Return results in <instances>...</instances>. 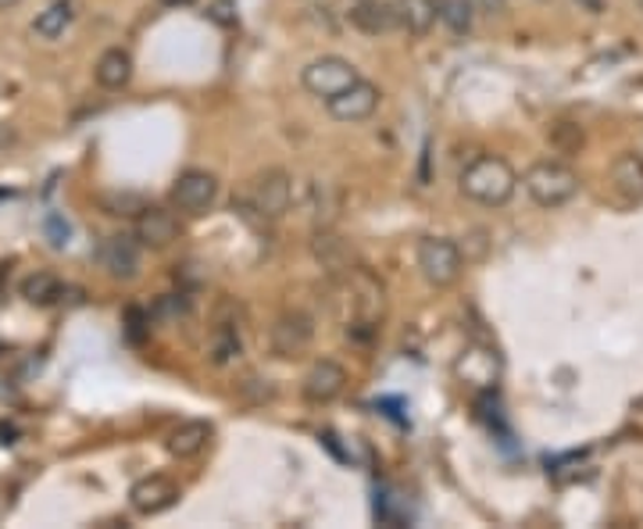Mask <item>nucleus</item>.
Returning <instances> with one entry per match:
<instances>
[{
	"label": "nucleus",
	"instance_id": "nucleus-1",
	"mask_svg": "<svg viewBox=\"0 0 643 529\" xmlns=\"http://www.w3.org/2000/svg\"><path fill=\"white\" fill-rule=\"evenodd\" d=\"M457 187L468 201H476L483 208H500L515 198L518 172L508 161L497 155H479L476 161H468L462 176H457Z\"/></svg>",
	"mask_w": 643,
	"mask_h": 529
},
{
	"label": "nucleus",
	"instance_id": "nucleus-2",
	"mask_svg": "<svg viewBox=\"0 0 643 529\" xmlns=\"http://www.w3.org/2000/svg\"><path fill=\"white\" fill-rule=\"evenodd\" d=\"M523 190L529 193V201L536 208L555 211V208H565L579 193V172L558 158H540L526 169Z\"/></svg>",
	"mask_w": 643,
	"mask_h": 529
},
{
	"label": "nucleus",
	"instance_id": "nucleus-3",
	"mask_svg": "<svg viewBox=\"0 0 643 529\" xmlns=\"http://www.w3.org/2000/svg\"><path fill=\"white\" fill-rule=\"evenodd\" d=\"M415 265H419L422 279H425L429 286H436V290H443V286H454L457 279H462V272H465V254H462V247H457L454 240H447V236H425V240H419Z\"/></svg>",
	"mask_w": 643,
	"mask_h": 529
},
{
	"label": "nucleus",
	"instance_id": "nucleus-4",
	"mask_svg": "<svg viewBox=\"0 0 643 529\" xmlns=\"http://www.w3.org/2000/svg\"><path fill=\"white\" fill-rule=\"evenodd\" d=\"M361 80V72L355 68V62H347L340 54H322L315 62L304 65L301 83L312 97L318 100H333L336 94H344L347 86H355Z\"/></svg>",
	"mask_w": 643,
	"mask_h": 529
},
{
	"label": "nucleus",
	"instance_id": "nucleus-5",
	"mask_svg": "<svg viewBox=\"0 0 643 529\" xmlns=\"http://www.w3.org/2000/svg\"><path fill=\"white\" fill-rule=\"evenodd\" d=\"M315 340V319L308 311H283L280 319L268 329V347L275 358H301L308 355V347Z\"/></svg>",
	"mask_w": 643,
	"mask_h": 529
},
{
	"label": "nucleus",
	"instance_id": "nucleus-6",
	"mask_svg": "<svg viewBox=\"0 0 643 529\" xmlns=\"http://www.w3.org/2000/svg\"><path fill=\"white\" fill-rule=\"evenodd\" d=\"M179 494L182 490H179L176 479L155 473V476L136 479L133 487H129V508L136 511V516L150 519V516H161V511H168V508H176Z\"/></svg>",
	"mask_w": 643,
	"mask_h": 529
},
{
	"label": "nucleus",
	"instance_id": "nucleus-7",
	"mask_svg": "<svg viewBox=\"0 0 643 529\" xmlns=\"http://www.w3.org/2000/svg\"><path fill=\"white\" fill-rule=\"evenodd\" d=\"M347 390V369L340 366V361H333V358H318L315 366L304 372V380H301V394L308 404H318V408H326L333 404L336 398H340Z\"/></svg>",
	"mask_w": 643,
	"mask_h": 529
},
{
	"label": "nucleus",
	"instance_id": "nucleus-8",
	"mask_svg": "<svg viewBox=\"0 0 643 529\" xmlns=\"http://www.w3.org/2000/svg\"><path fill=\"white\" fill-rule=\"evenodd\" d=\"M219 201V179L204 169H187L172 187V204L187 215H204Z\"/></svg>",
	"mask_w": 643,
	"mask_h": 529
},
{
	"label": "nucleus",
	"instance_id": "nucleus-9",
	"mask_svg": "<svg viewBox=\"0 0 643 529\" xmlns=\"http://www.w3.org/2000/svg\"><path fill=\"white\" fill-rule=\"evenodd\" d=\"M289 201H294V183L283 169H268L254 179L251 187V208L262 219H283L289 211Z\"/></svg>",
	"mask_w": 643,
	"mask_h": 529
},
{
	"label": "nucleus",
	"instance_id": "nucleus-10",
	"mask_svg": "<svg viewBox=\"0 0 643 529\" xmlns=\"http://www.w3.org/2000/svg\"><path fill=\"white\" fill-rule=\"evenodd\" d=\"M97 262L112 279H136L140 276V240L126 233L104 236V244L97 247Z\"/></svg>",
	"mask_w": 643,
	"mask_h": 529
},
{
	"label": "nucleus",
	"instance_id": "nucleus-11",
	"mask_svg": "<svg viewBox=\"0 0 643 529\" xmlns=\"http://www.w3.org/2000/svg\"><path fill=\"white\" fill-rule=\"evenodd\" d=\"M329 115L336 123H365V118H372L376 108H379V86L358 80L355 86H347L344 94H336L333 100H326Z\"/></svg>",
	"mask_w": 643,
	"mask_h": 529
},
{
	"label": "nucleus",
	"instance_id": "nucleus-12",
	"mask_svg": "<svg viewBox=\"0 0 643 529\" xmlns=\"http://www.w3.org/2000/svg\"><path fill=\"white\" fill-rule=\"evenodd\" d=\"M136 240H140V247H150V251H161L168 247L172 240L179 236V222L172 211H165V208H147L136 215Z\"/></svg>",
	"mask_w": 643,
	"mask_h": 529
},
{
	"label": "nucleus",
	"instance_id": "nucleus-13",
	"mask_svg": "<svg viewBox=\"0 0 643 529\" xmlns=\"http://www.w3.org/2000/svg\"><path fill=\"white\" fill-rule=\"evenodd\" d=\"M208 441H211L208 422L204 419H187V422H179V426L165 436V451L172 458H179V462H190V458H197L208 447Z\"/></svg>",
	"mask_w": 643,
	"mask_h": 529
},
{
	"label": "nucleus",
	"instance_id": "nucleus-14",
	"mask_svg": "<svg viewBox=\"0 0 643 529\" xmlns=\"http://www.w3.org/2000/svg\"><path fill=\"white\" fill-rule=\"evenodd\" d=\"M94 80L104 89H126L133 80V54L126 47H107L94 65Z\"/></svg>",
	"mask_w": 643,
	"mask_h": 529
},
{
	"label": "nucleus",
	"instance_id": "nucleus-15",
	"mask_svg": "<svg viewBox=\"0 0 643 529\" xmlns=\"http://www.w3.org/2000/svg\"><path fill=\"white\" fill-rule=\"evenodd\" d=\"M611 183H615V190L625 201L640 204L643 201V155H636V150L619 155L615 165H611Z\"/></svg>",
	"mask_w": 643,
	"mask_h": 529
},
{
	"label": "nucleus",
	"instance_id": "nucleus-16",
	"mask_svg": "<svg viewBox=\"0 0 643 529\" xmlns=\"http://www.w3.org/2000/svg\"><path fill=\"white\" fill-rule=\"evenodd\" d=\"M393 14H397V25H401L404 33H411V36H425L429 29L440 22L436 0H397Z\"/></svg>",
	"mask_w": 643,
	"mask_h": 529
},
{
	"label": "nucleus",
	"instance_id": "nucleus-17",
	"mask_svg": "<svg viewBox=\"0 0 643 529\" xmlns=\"http://www.w3.org/2000/svg\"><path fill=\"white\" fill-rule=\"evenodd\" d=\"M75 22V0H54L33 19V33L40 40H57L65 36V29Z\"/></svg>",
	"mask_w": 643,
	"mask_h": 529
},
{
	"label": "nucleus",
	"instance_id": "nucleus-18",
	"mask_svg": "<svg viewBox=\"0 0 643 529\" xmlns=\"http://www.w3.org/2000/svg\"><path fill=\"white\" fill-rule=\"evenodd\" d=\"M436 14L454 36H468L472 22H476V4L472 0H436Z\"/></svg>",
	"mask_w": 643,
	"mask_h": 529
},
{
	"label": "nucleus",
	"instance_id": "nucleus-19",
	"mask_svg": "<svg viewBox=\"0 0 643 529\" xmlns=\"http://www.w3.org/2000/svg\"><path fill=\"white\" fill-rule=\"evenodd\" d=\"M22 297L29 300V305H54V300L61 297V279L54 276V272H33V276L22 279Z\"/></svg>",
	"mask_w": 643,
	"mask_h": 529
},
{
	"label": "nucleus",
	"instance_id": "nucleus-20",
	"mask_svg": "<svg viewBox=\"0 0 643 529\" xmlns=\"http://www.w3.org/2000/svg\"><path fill=\"white\" fill-rule=\"evenodd\" d=\"M240 358V337L233 326H219L211 332V361L214 366H225V361Z\"/></svg>",
	"mask_w": 643,
	"mask_h": 529
},
{
	"label": "nucleus",
	"instance_id": "nucleus-21",
	"mask_svg": "<svg viewBox=\"0 0 643 529\" xmlns=\"http://www.w3.org/2000/svg\"><path fill=\"white\" fill-rule=\"evenodd\" d=\"M550 144H555L561 155H579L587 144V136H583V126H576V123H558L555 129H550Z\"/></svg>",
	"mask_w": 643,
	"mask_h": 529
},
{
	"label": "nucleus",
	"instance_id": "nucleus-22",
	"mask_svg": "<svg viewBox=\"0 0 643 529\" xmlns=\"http://www.w3.org/2000/svg\"><path fill=\"white\" fill-rule=\"evenodd\" d=\"M104 208L107 215H140L144 201L133 198V193H112V198H104Z\"/></svg>",
	"mask_w": 643,
	"mask_h": 529
},
{
	"label": "nucleus",
	"instance_id": "nucleus-23",
	"mask_svg": "<svg viewBox=\"0 0 643 529\" xmlns=\"http://www.w3.org/2000/svg\"><path fill=\"white\" fill-rule=\"evenodd\" d=\"M48 236H51L54 247H65L68 244V222H61L57 215H51L48 219Z\"/></svg>",
	"mask_w": 643,
	"mask_h": 529
},
{
	"label": "nucleus",
	"instance_id": "nucleus-24",
	"mask_svg": "<svg viewBox=\"0 0 643 529\" xmlns=\"http://www.w3.org/2000/svg\"><path fill=\"white\" fill-rule=\"evenodd\" d=\"M479 14H504L508 11V0H472Z\"/></svg>",
	"mask_w": 643,
	"mask_h": 529
},
{
	"label": "nucleus",
	"instance_id": "nucleus-25",
	"mask_svg": "<svg viewBox=\"0 0 643 529\" xmlns=\"http://www.w3.org/2000/svg\"><path fill=\"white\" fill-rule=\"evenodd\" d=\"M14 4H19V0H0V11H11Z\"/></svg>",
	"mask_w": 643,
	"mask_h": 529
}]
</instances>
